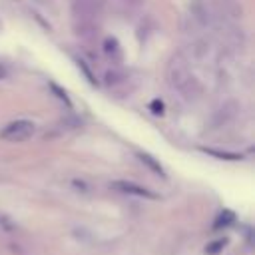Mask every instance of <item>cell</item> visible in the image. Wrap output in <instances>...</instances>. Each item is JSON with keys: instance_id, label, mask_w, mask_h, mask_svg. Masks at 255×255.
Here are the masks:
<instances>
[{"instance_id": "obj_5", "label": "cell", "mask_w": 255, "mask_h": 255, "mask_svg": "<svg viewBox=\"0 0 255 255\" xmlns=\"http://www.w3.org/2000/svg\"><path fill=\"white\" fill-rule=\"evenodd\" d=\"M116 189H120L122 193H131V195H139V197H149V199H155V193H151L149 189L145 187H139L131 181H114L112 183Z\"/></svg>"}, {"instance_id": "obj_11", "label": "cell", "mask_w": 255, "mask_h": 255, "mask_svg": "<svg viewBox=\"0 0 255 255\" xmlns=\"http://www.w3.org/2000/svg\"><path fill=\"white\" fill-rule=\"evenodd\" d=\"M122 2H126L128 6H137L139 4V0H122Z\"/></svg>"}, {"instance_id": "obj_10", "label": "cell", "mask_w": 255, "mask_h": 255, "mask_svg": "<svg viewBox=\"0 0 255 255\" xmlns=\"http://www.w3.org/2000/svg\"><path fill=\"white\" fill-rule=\"evenodd\" d=\"M151 108L155 110L153 114H161V112H163V104H161V102H157V100H155V102H151Z\"/></svg>"}, {"instance_id": "obj_1", "label": "cell", "mask_w": 255, "mask_h": 255, "mask_svg": "<svg viewBox=\"0 0 255 255\" xmlns=\"http://www.w3.org/2000/svg\"><path fill=\"white\" fill-rule=\"evenodd\" d=\"M165 78H167L169 88L173 92H177L187 102L197 100L201 96V92H203L199 80L191 72V62L181 52H177V54H173L169 58L167 68H165Z\"/></svg>"}, {"instance_id": "obj_7", "label": "cell", "mask_w": 255, "mask_h": 255, "mask_svg": "<svg viewBox=\"0 0 255 255\" xmlns=\"http://www.w3.org/2000/svg\"><path fill=\"white\" fill-rule=\"evenodd\" d=\"M139 159L145 163V165H149V169H153L155 173H159V175H163V169H161V165L151 157V155H147V153H139Z\"/></svg>"}, {"instance_id": "obj_6", "label": "cell", "mask_w": 255, "mask_h": 255, "mask_svg": "<svg viewBox=\"0 0 255 255\" xmlns=\"http://www.w3.org/2000/svg\"><path fill=\"white\" fill-rule=\"evenodd\" d=\"M128 82V74L120 68H112L108 74H106V86L110 90H118L120 86H124Z\"/></svg>"}, {"instance_id": "obj_2", "label": "cell", "mask_w": 255, "mask_h": 255, "mask_svg": "<svg viewBox=\"0 0 255 255\" xmlns=\"http://www.w3.org/2000/svg\"><path fill=\"white\" fill-rule=\"evenodd\" d=\"M104 10V0H72L74 22H96Z\"/></svg>"}, {"instance_id": "obj_8", "label": "cell", "mask_w": 255, "mask_h": 255, "mask_svg": "<svg viewBox=\"0 0 255 255\" xmlns=\"http://www.w3.org/2000/svg\"><path fill=\"white\" fill-rule=\"evenodd\" d=\"M225 243H227V239H217V241H213V243H209V245H207L205 253H207V255H217V253L225 247Z\"/></svg>"}, {"instance_id": "obj_9", "label": "cell", "mask_w": 255, "mask_h": 255, "mask_svg": "<svg viewBox=\"0 0 255 255\" xmlns=\"http://www.w3.org/2000/svg\"><path fill=\"white\" fill-rule=\"evenodd\" d=\"M78 68L86 74V78H88V82H90V84H96V78L92 76V72H90V68L86 66V62H84V60H78Z\"/></svg>"}, {"instance_id": "obj_4", "label": "cell", "mask_w": 255, "mask_h": 255, "mask_svg": "<svg viewBox=\"0 0 255 255\" xmlns=\"http://www.w3.org/2000/svg\"><path fill=\"white\" fill-rule=\"evenodd\" d=\"M102 48H104L106 58H108L112 64H120V62H122L124 52H122V46H120V42H118L116 38H106L104 44H102Z\"/></svg>"}, {"instance_id": "obj_3", "label": "cell", "mask_w": 255, "mask_h": 255, "mask_svg": "<svg viewBox=\"0 0 255 255\" xmlns=\"http://www.w3.org/2000/svg\"><path fill=\"white\" fill-rule=\"evenodd\" d=\"M34 129H36L34 122H30V120H16V122L8 124V126L0 131V137L6 139V141L18 143V141H26L28 137H32Z\"/></svg>"}]
</instances>
